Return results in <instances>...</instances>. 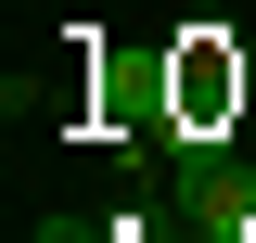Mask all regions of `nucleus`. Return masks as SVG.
Returning <instances> with one entry per match:
<instances>
[{"mask_svg": "<svg viewBox=\"0 0 256 243\" xmlns=\"http://www.w3.org/2000/svg\"><path fill=\"white\" fill-rule=\"evenodd\" d=\"M192 218H205V230H230V243H256V166L205 180V192H192Z\"/></svg>", "mask_w": 256, "mask_h": 243, "instance_id": "nucleus-1", "label": "nucleus"}, {"mask_svg": "<svg viewBox=\"0 0 256 243\" xmlns=\"http://www.w3.org/2000/svg\"><path fill=\"white\" fill-rule=\"evenodd\" d=\"M38 243H128V230H77V218H38Z\"/></svg>", "mask_w": 256, "mask_h": 243, "instance_id": "nucleus-2", "label": "nucleus"}]
</instances>
